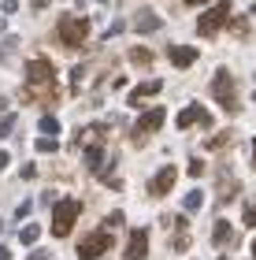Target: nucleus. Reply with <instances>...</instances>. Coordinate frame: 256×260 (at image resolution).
<instances>
[{
    "instance_id": "nucleus-28",
    "label": "nucleus",
    "mask_w": 256,
    "mask_h": 260,
    "mask_svg": "<svg viewBox=\"0 0 256 260\" xmlns=\"http://www.w3.org/2000/svg\"><path fill=\"white\" fill-rule=\"evenodd\" d=\"M0 260H11V249H8V245H0Z\"/></svg>"
},
{
    "instance_id": "nucleus-30",
    "label": "nucleus",
    "mask_w": 256,
    "mask_h": 260,
    "mask_svg": "<svg viewBox=\"0 0 256 260\" xmlns=\"http://www.w3.org/2000/svg\"><path fill=\"white\" fill-rule=\"evenodd\" d=\"M186 4H190V8H201V4H208V0H186Z\"/></svg>"
},
{
    "instance_id": "nucleus-15",
    "label": "nucleus",
    "mask_w": 256,
    "mask_h": 260,
    "mask_svg": "<svg viewBox=\"0 0 256 260\" xmlns=\"http://www.w3.org/2000/svg\"><path fill=\"white\" fill-rule=\"evenodd\" d=\"M100 160H104V141H89V149H86V168L97 171Z\"/></svg>"
},
{
    "instance_id": "nucleus-38",
    "label": "nucleus",
    "mask_w": 256,
    "mask_h": 260,
    "mask_svg": "<svg viewBox=\"0 0 256 260\" xmlns=\"http://www.w3.org/2000/svg\"><path fill=\"white\" fill-rule=\"evenodd\" d=\"M252 11H256V8H252Z\"/></svg>"
},
{
    "instance_id": "nucleus-37",
    "label": "nucleus",
    "mask_w": 256,
    "mask_h": 260,
    "mask_svg": "<svg viewBox=\"0 0 256 260\" xmlns=\"http://www.w3.org/2000/svg\"><path fill=\"white\" fill-rule=\"evenodd\" d=\"M0 231H4V227H0Z\"/></svg>"
},
{
    "instance_id": "nucleus-22",
    "label": "nucleus",
    "mask_w": 256,
    "mask_h": 260,
    "mask_svg": "<svg viewBox=\"0 0 256 260\" xmlns=\"http://www.w3.org/2000/svg\"><path fill=\"white\" fill-rule=\"evenodd\" d=\"M241 219H245V227H256V201H249V205H245Z\"/></svg>"
},
{
    "instance_id": "nucleus-18",
    "label": "nucleus",
    "mask_w": 256,
    "mask_h": 260,
    "mask_svg": "<svg viewBox=\"0 0 256 260\" xmlns=\"http://www.w3.org/2000/svg\"><path fill=\"white\" fill-rule=\"evenodd\" d=\"M201 205H204V193H201V190H190V193H186V201H182L186 212H197Z\"/></svg>"
},
{
    "instance_id": "nucleus-5",
    "label": "nucleus",
    "mask_w": 256,
    "mask_h": 260,
    "mask_svg": "<svg viewBox=\"0 0 256 260\" xmlns=\"http://www.w3.org/2000/svg\"><path fill=\"white\" fill-rule=\"evenodd\" d=\"M86 38H89V19H71V15H63L60 19V41L63 45H71V49H78V45H86Z\"/></svg>"
},
{
    "instance_id": "nucleus-26",
    "label": "nucleus",
    "mask_w": 256,
    "mask_h": 260,
    "mask_svg": "<svg viewBox=\"0 0 256 260\" xmlns=\"http://www.w3.org/2000/svg\"><path fill=\"white\" fill-rule=\"evenodd\" d=\"M104 227H123V212H112V216L104 219Z\"/></svg>"
},
{
    "instance_id": "nucleus-7",
    "label": "nucleus",
    "mask_w": 256,
    "mask_h": 260,
    "mask_svg": "<svg viewBox=\"0 0 256 260\" xmlns=\"http://www.w3.org/2000/svg\"><path fill=\"white\" fill-rule=\"evenodd\" d=\"M112 249V234H100V231H93L89 238L78 242V260H97L100 253H108Z\"/></svg>"
},
{
    "instance_id": "nucleus-29",
    "label": "nucleus",
    "mask_w": 256,
    "mask_h": 260,
    "mask_svg": "<svg viewBox=\"0 0 256 260\" xmlns=\"http://www.w3.org/2000/svg\"><path fill=\"white\" fill-rule=\"evenodd\" d=\"M8 164H11V156H8V152H0V168H8Z\"/></svg>"
},
{
    "instance_id": "nucleus-33",
    "label": "nucleus",
    "mask_w": 256,
    "mask_h": 260,
    "mask_svg": "<svg viewBox=\"0 0 256 260\" xmlns=\"http://www.w3.org/2000/svg\"><path fill=\"white\" fill-rule=\"evenodd\" d=\"M45 4H49V0H33V8H45Z\"/></svg>"
},
{
    "instance_id": "nucleus-8",
    "label": "nucleus",
    "mask_w": 256,
    "mask_h": 260,
    "mask_svg": "<svg viewBox=\"0 0 256 260\" xmlns=\"http://www.w3.org/2000/svg\"><path fill=\"white\" fill-rule=\"evenodd\" d=\"M174 179H178V171H174V168H160V171L153 175V179H149V193H153V197H164V193H171Z\"/></svg>"
},
{
    "instance_id": "nucleus-16",
    "label": "nucleus",
    "mask_w": 256,
    "mask_h": 260,
    "mask_svg": "<svg viewBox=\"0 0 256 260\" xmlns=\"http://www.w3.org/2000/svg\"><path fill=\"white\" fill-rule=\"evenodd\" d=\"M130 63H134V67H153V49L134 45V49H130Z\"/></svg>"
},
{
    "instance_id": "nucleus-23",
    "label": "nucleus",
    "mask_w": 256,
    "mask_h": 260,
    "mask_svg": "<svg viewBox=\"0 0 256 260\" xmlns=\"http://www.w3.org/2000/svg\"><path fill=\"white\" fill-rule=\"evenodd\" d=\"M11 126H15V115H4V119H0V138H8Z\"/></svg>"
},
{
    "instance_id": "nucleus-36",
    "label": "nucleus",
    "mask_w": 256,
    "mask_h": 260,
    "mask_svg": "<svg viewBox=\"0 0 256 260\" xmlns=\"http://www.w3.org/2000/svg\"><path fill=\"white\" fill-rule=\"evenodd\" d=\"M219 260H223V256H219Z\"/></svg>"
},
{
    "instance_id": "nucleus-10",
    "label": "nucleus",
    "mask_w": 256,
    "mask_h": 260,
    "mask_svg": "<svg viewBox=\"0 0 256 260\" xmlns=\"http://www.w3.org/2000/svg\"><path fill=\"white\" fill-rule=\"evenodd\" d=\"M149 256V231H130L126 242V260H145Z\"/></svg>"
},
{
    "instance_id": "nucleus-24",
    "label": "nucleus",
    "mask_w": 256,
    "mask_h": 260,
    "mask_svg": "<svg viewBox=\"0 0 256 260\" xmlns=\"http://www.w3.org/2000/svg\"><path fill=\"white\" fill-rule=\"evenodd\" d=\"M245 22H249V19H234V26H230V30H234L238 38H245V34H249V26H245Z\"/></svg>"
},
{
    "instance_id": "nucleus-4",
    "label": "nucleus",
    "mask_w": 256,
    "mask_h": 260,
    "mask_svg": "<svg viewBox=\"0 0 256 260\" xmlns=\"http://www.w3.org/2000/svg\"><path fill=\"white\" fill-rule=\"evenodd\" d=\"M78 212H82V201H75V197H63L60 205H56V216H52V234H56V238L71 234L75 219H78Z\"/></svg>"
},
{
    "instance_id": "nucleus-2",
    "label": "nucleus",
    "mask_w": 256,
    "mask_h": 260,
    "mask_svg": "<svg viewBox=\"0 0 256 260\" xmlns=\"http://www.w3.org/2000/svg\"><path fill=\"white\" fill-rule=\"evenodd\" d=\"M212 97L223 104V112H241V101H238V89H234V75H230L227 67H219L212 75Z\"/></svg>"
},
{
    "instance_id": "nucleus-34",
    "label": "nucleus",
    "mask_w": 256,
    "mask_h": 260,
    "mask_svg": "<svg viewBox=\"0 0 256 260\" xmlns=\"http://www.w3.org/2000/svg\"><path fill=\"white\" fill-rule=\"evenodd\" d=\"M252 256H256V242H252Z\"/></svg>"
},
{
    "instance_id": "nucleus-35",
    "label": "nucleus",
    "mask_w": 256,
    "mask_h": 260,
    "mask_svg": "<svg viewBox=\"0 0 256 260\" xmlns=\"http://www.w3.org/2000/svg\"><path fill=\"white\" fill-rule=\"evenodd\" d=\"M97 4H108V0H97Z\"/></svg>"
},
{
    "instance_id": "nucleus-14",
    "label": "nucleus",
    "mask_w": 256,
    "mask_h": 260,
    "mask_svg": "<svg viewBox=\"0 0 256 260\" xmlns=\"http://www.w3.org/2000/svg\"><path fill=\"white\" fill-rule=\"evenodd\" d=\"M212 242H215V245H234V242H238V234H234V227H230V223H223V219H215Z\"/></svg>"
},
{
    "instance_id": "nucleus-27",
    "label": "nucleus",
    "mask_w": 256,
    "mask_h": 260,
    "mask_svg": "<svg viewBox=\"0 0 256 260\" xmlns=\"http://www.w3.org/2000/svg\"><path fill=\"white\" fill-rule=\"evenodd\" d=\"M4 11H8V15H15V11H19V0H4Z\"/></svg>"
},
{
    "instance_id": "nucleus-12",
    "label": "nucleus",
    "mask_w": 256,
    "mask_h": 260,
    "mask_svg": "<svg viewBox=\"0 0 256 260\" xmlns=\"http://www.w3.org/2000/svg\"><path fill=\"white\" fill-rule=\"evenodd\" d=\"M167 56H171L174 67H193V63H197V49H193V45H174Z\"/></svg>"
},
{
    "instance_id": "nucleus-21",
    "label": "nucleus",
    "mask_w": 256,
    "mask_h": 260,
    "mask_svg": "<svg viewBox=\"0 0 256 260\" xmlns=\"http://www.w3.org/2000/svg\"><path fill=\"white\" fill-rule=\"evenodd\" d=\"M41 130L45 134H56V130H60V119H56V115H41Z\"/></svg>"
},
{
    "instance_id": "nucleus-19",
    "label": "nucleus",
    "mask_w": 256,
    "mask_h": 260,
    "mask_svg": "<svg viewBox=\"0 0 256 260\" xmlns=\"http://www.w3.org/2000/svg\"><path fill=\"white\" fill-rule=\"evenodd\" d=\"M19 238H22V242H26V245H33V242H38V238H41V227H38V223H26V227H22V231H19Z\"/></svg>"
},
{
    "instance_id": "nucleus-6",
    "label": "nucleus",
    "mask_w": 256,
    "mask_h": 260,
    "mask_svg": "<svg viewBox=\"0 0 256 260\" xmlns=\"http://www.w3.org/2000/svg\"><path fill=\"white\" fill-rule=\"evenodd\" d=\"M164 119H167L164 108H145V112H141V119H137V123L130 126V141H137V145H141V141H145L149 134H153V130L164 126Z\"/></svg>"
},
{
    "instance_id": "nucleus-17",
    "label": "nucleus",
    "mask_w": 256,
    "mask_h": 260,
    "mask_svg": "<svg viewBox=\"0 0 256 260\" xmlns=\"http://www.w3.org/2000/svg\"><path fill=\"white\" fill-rule=\"evenodd\" d=\"M230 141H234V134H230V130H219V134H212L204 141V149H212V152H219V149H227Z\"/></svg>"
},
{
    "instance_id": "nucleus-25",
    "label": "nucleus",
    "mask_w": 256,
    "mask_h": 260,
    "mask_svg": "<svg viewBox=\"0 0 256 260\" xmlns=\"http://www.w3.org/2000/svg\"><path fill=\"white\" fill-rule=\"evenodd\" d=\"M190 175H193V179H201V175H204V160H190Z\"/></svg>"
},
{
    "instance_id": "nucleus-13",
    "label": "nucleus",
    "mask_w": 256,
    "mask_h": 260,
    "mask_svg": "<svg viewBox=\"0 0 256 260\" xmlns=\"http://www.w3.org/2000/svg\"><path fill=\"white\" fill-rule=\"evenodd\" d=\"M160 86H164V82H141L137 89H130V108H137L141 101H149L153 93H160Z\"/></svg>"
},
{
    "instance_id": "nucleus-32",
    "label": "nucleus",
    "mask_w": 256,
    "mask_h": 260,
    "mask_svg": "<svg viewBox=\"0 0 256 260\" xmlns=\"http://www.w3.org/2000/svg\"><path fill=\"white\" fill-rule=\"evenodd\" d=\"M252 171H256V138H252Z\"/></svg>"
},
{
    "instance_id": "nucleus-3",
    "label": "nucleus",
    "mask_w": 256,
    "mask_h": 260,
    "mask_svg": "<svg viewBox=\"0 0 256 260\" xmlns=\"http://www.w3.org/2000/svg\"><path fill=\"white\" fill-rule=\"evenodd\" d=\"M227 22H230V0H219V4H212V8L201 15V22H197V34H201V38H215Z\"/></svg>"
},
{
    "instance_id": "nucleus-31",
    "label": "nucleus",
    "mask_w": 256,
    "mask_h": 260,
    "mask_svg": "<svg viewBox=\"0 0 256 260\" xmlns=\"http://www.w3.org/2000/svg\"><path fill=\"white\" fill-rule=\"evenodd\" d=\"M8 112V97H0V115H4Z\"/></svg>"
},
{
    "instance_id": "nucleus-20",
    "label": "nucleus",
    "mask_w": 256,
    "mask_h": 260,
    "mask_svg": "<svg viewBox=\"0 0 256 260\" xmlns=\"http://www.w3.org/2000/svg\"><path fill=\"white\" fill-rule=\"evenodd\" d=\"M33 145H38V152H56V149H60V145H56V141H52V134L38 138V141H33Z\"/></svg>"
},
{
    "instance_id": "nucleus-1",
    "label": "nucleus",
    "mask_w": 256,
    "mask_h": 260,
    "mask_svg": "<svg viewBox=\"0 0 256 260\" xmlns=\"http://www.w3.org/2000/svg\"><path fill=\"white\" fill-rule=\"evenodd\" d=\"M26 101H52L56 97V71L49 60H30L26 63Z\"/></svg>"
},
{
    "instance_id": "nucleus-9",
    "label": "nucleus",
    "mask_w": 256,
    "mask_h": 260,
    "mask_svg": "<svg viewBox=\"0 0 256 260\" xmlns=\"http://www.w3.org/2000/svg\"><path fill=\"white\" fill-rule=\"evenodd\" d=\"M193 123H201V126H212V112H204V104H190L182 115H178V126L182 130H190Z\"/></svg>"
},
{
    "instance_id": "nucleus-11",
    "label": "nucleus",
    "mask_w": 256,
    "mask_h": 260,
    "mask_svg": "<svg viewBox=\"0 0 256 260\" xmlns=\"http://www.w3.org/2000/svg\"><path fill=\"white\" fill-rule=\"evenodd\" d=\"M130 26H134L137 34H153V30H160V19H156V11L141 8V11L134 15V22H130Z\"/></svg>"
}]
</instances>
